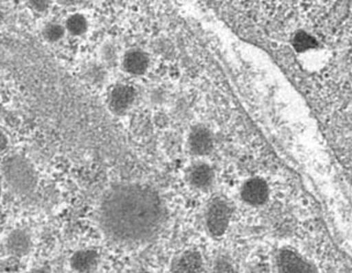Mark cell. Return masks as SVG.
<instances>
[{
  "mask_svg": "<svg viewBox=\"0 0 352 273\" xmlns=\"http://www.w3.org/2000/svg\"><path fill=\"white\" fill-rule=\"evenodd\" d=\"M137 101V90L131 84L118 83L109 90L107 96V105L111 113L115 115H125L133 108Z\"/></svg>",
  "mask_w": 352,
  "mask_h": 273,
  "instance_id": "obj_4",
  "label": "cell"
},
{
  "mask_svg": "<svg viewBox=\"0 0 352 273\" xmlns=\"http://www.w3.org/2000/svg\"><path fill=\"white\" fill-rule=\"evenodd\" d=\"M66 33L69 34L71 36H82L88 32L89 28V22L88 19L81 13H73L66 19L65 23Z\"/></svg>",
  "mask_w": 352,
  "mask_h": 273,
  "instance_id": "obj_13",
  "label": "cell"
},
{
  "mask_svg": "<svg viewBox=\"0 0 352 273\" xmlns=\"http://www.w3.org/2000/svg\"><path fill=\"white\" fill-rule=\"evenodd\" d=\"M27 273H51L50 269H47L45 266H38V268H34V269L29 270Z\"/></svg>",
  "mask_w": 352,
  "mask_h": 273,
  "instance_id": "obj_21",
  "label": "cell"
},
{
  "mask_svg": "<svg viewBox=\"0 0 352 273\" xmlns=\"http://www.w3.org/2000/svg\"><path fill=\"white\" fill-rule=\"evenodd\" d=\"M214 135L208 127L205 125L192 127L187 136V147L192 155L197 157L208 156L214 150Z\"/></svg>",
  "mask_w": 352,
  "mask_h": 273,
  "instance_id": "obj_5",
  "label": "cell"
},
{
  "mask_svg": "<svg viewBox=\"0 0 352 273\" xmlns=\"http://www.w3.org/2000/svg\"><path fill=\"white\" fill-rule=\"evenodd\" d=\"M292 45H294L297 52H305V51L316 47L318 43H316V40L312 36H309V34L299 32L294 37Z\"/></svg>",
  "mask_w": 352,
  "mask_h": 273,
  "instance_id": "obj_16",
  "label": "cell"
},
{
  "mask_svg": "<svg viewBox=\"0 0 352 273\" xmlns=\"http://www.w3.org/2000/svg\"><path fill=\"white\" fill-rule=\"evenodd\" d=\"M101 58L105 65H116L122 60L118 47L113 42H107L101 47Z\"/></svg>",
  "mask_w": 352,
  "mask_h": 273,
  "instance_id": "obj_15",
  "label": "cell"
},
{
  "mask_svg": "<svg viewBox=\"0 0 352 273\" xmlns=\"http://www.w3.org/2000/svg\"><path fill=\"white\" fill-rule=\"evenodd\" d=\"M205 269V259L195 249L184 250L175 256L171 262V273H201Z\"/></svg>",
  "mask_w": 352,
  "mask_h": 273,
  "instance_id": "obj_6",
  "label": "cell"
},
{
  "mask_svg": "<svg viewBox=\"0 0 352 273\" xmlns=\"http://www.w3.org/2000/svg\"><path fill=\"white\" fill-rule=\"evenodd\" d=\"M1 178L14 194H32L38 184V176L33 163L25 156L10 155L1 163Z\"/></svg>",
  "mask_w": 352,
  "mask_h": 273,
  "instance_id": "obj_2",
  "label": "cell"
},
{
  "mask_svg": "<svg viewBox=\"0 0 352 273\" xmlns=\"http://www.w3.org/2000/svg\"><path fill=\"white\" fill-rule=\"evenodd\" d=\"M42 35H43L44 40L49 43H58L65 37V25H61L59 22H47L44 25Z\"/></svg>",
  "mask_w": 352,
  "mask_h": 273,
  "instance_id": "obj_14",
  "label": "cell"
},
{
  "mask_svg": "<svg viewBox=\"0 0 352 273\" xmlns=\"http://www.w3.org/2000/svg\"><path fill=\"white\" fill-rule=\"evenodd\" d=\"M120 66L122 71L132 76H142L151 66V58L141 49H131L122 56Z\"/></svg>",
  "mask_w": 352,
  "mask_h": 273,
  "instance_id": "obj_10",
  "label": "cell"
},
{
  "mask_svg": "<svg viewBox=\"0 0 352 273\" xmlns=\"http://www.w3.org/2000/svg\"><path fill=\"white\" fill-rule=\"evenodd\" d=\"M231 206L224 198L217 196L210 200L206 210L205 225L209 235L215 239L222 237L227 233L230 225Z\"/></svg>",
  "mask_w": 352,
  "mask_h": 273,
  "instance_id": "obj_3",
  "label": "cell"
},
{
  "mask_svg": "<svg viewBox=\"0 0 352 273\" xmlns=\"http://www.w3.org/2000/svg\"><path fill=\"white\" fill-rule=\"evenodd\" d=\"M25 3L35 14L44 15L50 10L52 0H25Z\"/></svg>",
  "mask_w": 352,
  "mask_h": 273,
  "instance_id": "obj_18",
  "label": "cell"
},
{
  "mask_svg": "<svg viewBox=\"0 0 352 273\" xmlns=\"http://www.w3.org/2000/svg\"><path fill=\"white\" fill-rule=\"evenodd\" d=\"M186 180L197 191H208L215 182V171L207 163H195L187 169Z\"/></svg>",
  "mask_w": 352,
  "mask_h": 273,
  "instance_id": "obj_7",
  "label": "cell"
},
{
  "mask_svg": "<svg viewBox=\"0 0 352 273\" xmlns=\"http://www.w3.org/2000/svg\"><path fill=\"white\" fill-rule=\"evenodd\" d=\"M32 247L33 241L27 230L18 228L12 230L6 237V250L10 255L14 257H25L30 252Z\"/></svg>",
  "mask_w": 352,
  "mask_h": 273,
  "instance_id": "obj_12",
  "label": "cell"
},
{
  "mask_svg": "<svg viewBox=\"0 0 352 273\" xmlns=\"http://www.w3.org/2000/svg\"><path fill=\"white\" fill-rule=\"evenodd\" d=\"M166 206L155 188L139 182L109 188L98 205V224L105 237L118 246L147 245L162 230Z\"/></svg>",
  "mask_w": 352,
  "mask_h": 273,
  "instance_id": "obj_1",
  "label": "cell"
},
{
  "mask_svg": "<svg viewBox=\"0 0 352 273\" xmlns=\"http://www.w3.org/2000/svg\"><path fill=\"white\" fill-rule=\"evenodd\" d=\"M276 265L278 273H316L311 263L290 249L280 250Z\"/></svg>",
  "mask_w": 352,
  "mask_h": 273,
  "instance_id": "obj_8",
  "label": "cell"
},
{
  "mask_svg": "<svg viewBox=\"0 0 352 273\" xmlns=\"http://www.w3.org/2000/svg\"><path fill=\"white\" fill-rule=\"evenodd\" d=\"M88 1L89 0H57L58 4L65 6V8H78V6L86 4Z\"/></svg>",
  "mask_w": 352,
  "mask_h": 273,
  "instance_id": "obj_20",
  "label": "cell"
},
{
  "mask_svg": "<svg viewBox=\"0 0 352 273\" xmlns=\"http://www.w3.org/2000/svg\"><path fill=\"white\" fill-rule=\"evenodd\" d=\"M1 191H3V178L0 176V196H1Z\"/></svg>",
  "mask_w": 352,
  "mask_h": 273,
  "instance_id": "obj_23",
  "label": "cell"
},
{
  "mask_svg": "<svg viewBox=\"0 0 352 273\" xmlns=\"http://www.w3.org/2000/svg\"><path fill=\"white\" fill-rule=\"evenodd\" d=\"M100 254L95 249H80L69 259V265L78 273H93L100 265Z\"/></svg>",
  "mask_w": 352,
  "mask_h": 273,
  "instance_id": "obj_11",
  "label": "cell"
},
{
  "mask_svg": "<svg viewBox=\"0 0 352 273\" xmlns=\"http://www.w3.org/2000/svg\"><path fill=\"white\" fill-rule=\"evenodd\" d=\"M210 273H239L234 263L228 256H219L212 262Z\"/></svg>",
  "mask_w": 352,
  "mask_h": 273,
  "instance_id": "obj_17",
  "label": "cell"
},
{
  "mask_svg": "<svg viewBox=\"0 0 352 273\" xmlns=\"http://www.w3.org/2000/svg\"><path fill=\"white\" fill-rule=\"evenodd\" d=\"M134 273H154L149 271L147 269H138L137 271H134Z\"/></svg>",
  "mask_w": 352,
  "mask_h": 273,
  "instance_id": "obj_22",
  "label": "cell"
},
{
  "mask_svg": "<svg viewBox=\"0 0 352 273\" xmlns=\"http://www.w3.org/2000/svg\"><path fill=\"white\" fill-rule=\"evenodd\" d=\"M241 198L246 204L259 206L265 204L270 198V187L261 178H251L241 186Z\"/></svg>",
  "mask_w": 352,
  "mask_h": 273,
  "instance_id": "obj_9",
  "label": "cell"
},
{
  "mask_svg": "<svg viewBox=\"0 0 352 273\" xmlns=\"http://www.w3.org/2000/svg\"><path fill=\"white\" fill-rule=\"evenodd\" d=\"M10 143H11V141H10V136H8V133L4 130L0 128V155L8 150Z\"/></svg>",
  "mask_w": 352,
  "mask_h": 273,
  "instance_id": "obj_19",
  "label": "cell"
}]
</instances>
